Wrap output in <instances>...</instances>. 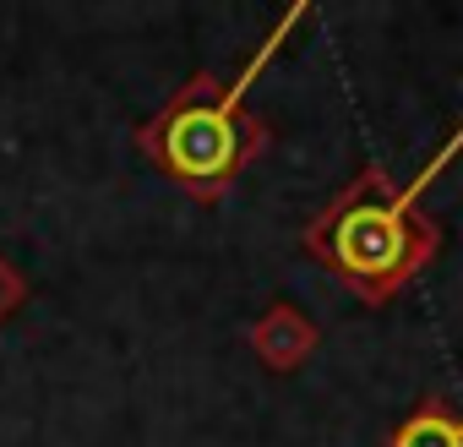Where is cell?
Returning a JSON list of instances; mask_svg holds the SVG:
<instances>
[{"instance_id":"2","label":"cell","mask_w":463,"mask_h":447,"mask_svg":"<svg viewBox=\"0 0 463 447\" xmlns=\"http://www.w3.org/2000/svg\"><path fill=\"white\" fill-rule=\"evenodd\" d=\"M420 191H425L420 180L392 185L376 164L360 169L344 191H333L306 218L300 252L365 306H387L441 252V224L414 207Z\"/></svg>"},{"instance_id":"5","label":"cell","mask_w":463,"mask_h":447,"mask_svg":"<svg viewBox=\"0 0 463 447\" xmlns=\"http://www.w3.org/2000/svg\"><path fill=\"white\" fill-rule=\"evenodd\" d=\"M23 300H28V279L0 257V322H12L17 311H23Z\"/></svg>"},{"instance_id":"3","label":"cell","mask_w":463,"mask_h":447,"mask_svg":"<svg viewBox=\"0 0 463 447\" xmlns=\"http://www.w3.org/2000/svg\"><path fill=\"white\" fill-rule=\"evenodd\" d=\"M317 344H322L317 322H311L300 306H289V300L268 306V311L251 322V349H257V360H262L268 371H300V366L317 355Z\"/></svg>"},{"instance_id":"4","label":"cell","mask_w":463,"mask_h":447,"mask_svg":"<svg viewBox=\"0 0 463 447\" xmlns=\"http://www.w3.org/2000/svg\"><path fill=\"white\" fill-rule=\"evenodd\" d=\"M382 447H463V414L441 398V393H425L392 431Z\"/></svg>"},{"instance_id":"1","label":"cell","mask_w":463,"mask_h":447,"mask_svg":"<svg viewBox=\"0 0 463 447\" xmlns=\"http://www.w3.org/2000/svg\"><path fill=\"white\" fill-rule=\"evenodd\" d=\"M306 12H289L279 17V28L268 33V44L246 61V71L235 82H218L213 71H196L185 77L169 104L137 126V153L153 158L164 169V180H175L185 196L196 202H223L235 191V180L251 169L257 153H268L273 142V126L262 115L246 109V93L251 82L262 77V66L279 55V44L289 39V28L300 23Z\"/></svg>"}]
</instances>
